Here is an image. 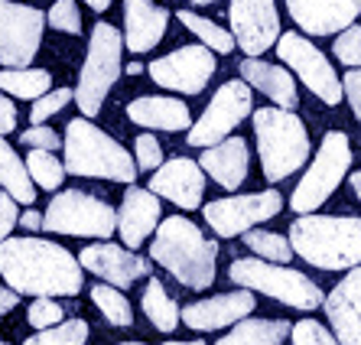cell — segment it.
I'll list each match as a JSON object with an SVG mask.
<instances>
[{
    "label": "cell",
    "instance_id": "cell-1",
    "mask_svg": "<svg viewBox=\"0 0 361 345\" xmlns=\"http://www.w3.org/2000/svg\"><path fill=\"white\" fill-rule=\"evenodd\" d=\"M0 277L13 293L30 296H75L85 284L75 254L46 238L0 241Z\"/></svg>",
    "mask_w": 361,
    "mask_h": 345
},
{
    "label": "cell",
    "instance_id": "cell-2",
    "mask_svg": "<svg viewBox=\"0 0 361 345\" xmlns=\"http://www.w3.org/2000/svg\"><path fill=\"white\" fill-rule=\"evenodd\" d=\"M150 258L189 290H209L219 274V241L205 238L202 228L183 215L157 225Z\"/></svg>",
    "mask_w": 361,
    "mask_h": 345
},
{
    "label": "cell",
    "instance_id": "cell-3",
    "mask_svg": "<svg viewBox=\"0 0 361 345\" xmlns=\"http://www.w3.org/2000/svg\"><path fill=\"white\" fill-rule=\"evenodd\" d=\"M290 248L319 270L361 267V219L358 215H300L290 225Z\"/></svg>",
    "mask_w": 361,
    "mask_h": 345
},
{
    "label": "cell",
    "instance_id": "cell-4",
    "mask_svg": "<svg viewBox=\"0 0 361 345\" xmlns=\"http://www.w3.org/2000/svg\"><path fill=\"white\" fill-rule=\"evenodd\" d=\"M66 173L72 176H92V179H111V183L134 186L137 163L134 157L121 147L114 137H108L101 127H94L88 118H75L66 124Z\"/></svg>",
    "mask_w": 361,
    "mask_h": 345
},
{
    "label": "cell",
    "instance_id": "cell-5",
    "mask_svg": "<svg viewBox=\"0 0 361 345\" xmlns=\"http://www.w3.org/2000/svg\"><path fill=\"white\" fill-rule=\"evenodd\" d=\"M254 118V137H257V153H261V169L270 183L293 176L302 163L310 160V134L306 124L293 111L283 108H261Z\"/></svg>",
    "mask_w": 361,
    "mask_h": 345
},
{
    "label": "cell",
    "instance_id": "cell-6",
    "mask_svg": "<svg viewBox=\"0 0 361 345\" xmlns=\"http://www.w3.org/2000/svg\"><path fill=\"white\" fill-rule=\"evenodd\" d=\"M231 284L251 290V293H264L270 300H277L293 310H319L326 293L312 277H306L302 270H293L290 264H270L261 258H238L228 267Z\"/></svg>",
    "mask_w": 361,
    "mask_h": 345
},
{
    "label": "cell",
    "instance_id": "cell-7",
    "mask_svg": "<svg viewBox=\"0 0 361 345\" xmlns=\"http://www.w3.org/2000/svg\"><path fill=\"white\" fill-rule=\"evenodd\" d=\"M121 52H124V36L111 23H98L92 30V42H88V59L82 66L75 88V104L85 118H94L114 88L121 75Z\"/></svg>",
    "mask_w": 361,
    "mask_h": 345
},
{
    "label": "cell",
    "instance_id": "cell-8",
    "mask_svg": "<svg viewBox=\"0 0 361 345\" xmlns=\"http://www.w3.org/2000/svg\"><path fill=\"white\" fill-rule=\"evenodd\" d=\"M352 169V140L342 131H329L319 143V153L312 167L306 169V176L300 179V186L290 195V209L296 215H310L319 205H326V199L338 189L345 176Z\"/></svg>",
    "mask_w": 361,
    "mask_h": 345
},
{
    "label": "cell",
    "instance_id": "cell-9",
    "mask_svg": "<svg viewBox=\"0 0 361 345\" xmlns=\"http://www.w3.org/2000/svg\"><path fill=\"white\" fill-rule=\"evenodd\" d=\"M42 228L56 231V235L101 238V241H108L118 231V212L92 193L66 189V193L52 195L49 209L42 212Z\"/></svg>",
    "mask_w": 361,
    "mask_h": 345
},
{
    "label": "cell",
    "instance_id": "cell-10",
    "mask_svg": "<svg viewBox=\"0 0 361 345\" xmlns=\"http://www.w3.org/2000/svg\"><path fill=\"white\" fill-rule=\"evenodd\" d=\"M247 114H254V95L251 85L241 82V78H231L215 92V98L209 102L205 114L189 127V147H215L225 137H231L238 124H241Z\"/></svg>",
    "mask_w": 361,
    "mask_h": 345
},
{
    "label": "cell",
    "instance_id": "cell-11",
    "mask_svg": "<svg viewBox=\"0 0 361 345\" xmlns=\"http://www.w3.org/2000/svg\"><path fill=\"white\" fill-rule=\"evenodd\" d=\"M280 209H283V195L277 189H264V193L215 199V202L202 205V215L219 238H238L244 231L257 228L261 222H270L274 215H280Z\"/></svg>",
    "mask_w": 361,
    "mask_h": 345
},
{
    "label": "cell",
    "instance_id": "cell-12",
    "mask_svg": "<svg viewBox=\"0 0 361 345\" xmlns=\"http://www.w3.org/2000/svg\"><path fill=\"white\" fill-rule=\"evenodd\" d=\"M277 56L283 59V66L290 68L293 75L302 78V85H306L322 104L342 102V82H338L332 62H329L302 33H280Z\"/></svg>",
    "mask_w": 361,
    "mask_h": 345
},
{
    "label": "cell",
    "instance_id": "cell-13",
    "mask_svg": "<svg viewBox=\"0 0 361 345\" xmlns=\"http://www.w3.org/2000/svg\"><path fill=\"white\" fill-rule=\"evenodd\" d=\"M46 13L26 4L0 0V66L30 68L33 56L39 52Z\"/></svg>",
    "mask_w": 361,
    "mask_h": 345
},
{
    "label": "cell",
    "instance_id": "cell-14",
    "mask_svg": "<svg viewBox=\"0 0 361 345\" xmlns=\"http://www.w3.org/2000/svg\"><path fill=\"white\" fill-rule=\"evenodd\" d=\"M150 78L169 92L179 95H199L209 78L215 75V52L205 49V46H179L169 56H160L147 66Z\"/></svg>",
    "mask_w": 361,
    "mask_h": 345
},
{
    "label": "cell",
    "instance_id": "cell-15",
    "mask_svg": "<svg viewBox=\"0 0 361 345\" xmlns=\"http://www.w3.org/2000/svg\"><path fill=\"white\" fill-rule=\"evenodd\" d=\"M231 36L247 59H257L280 40V13L274 0H231Z\"/></svg>",
    "mask_w": 361,
    "mask_h": 345
},
{
    "label": "cell",
    "instance_id": "cell-16",
    "mask_svg": "<svg viewBox=\"0 0 361 345\" xmlns=\"http://www.w3.org/2000/svg\"><path fill=\"white\" fill-rule=\"evenodd\" d=\"M78 264H82V270L101 277L104 284L118 286V290H124V286L137 284L140 277L150 274V261H147V258H140V254L130 251V248L108 244V241L88 244V248L78 254Z\"/></svg>",
    "mask_w": 361,
    "mask_h": 345
},
{
    "label": "cell",
    "instance_id": "cell-17",
    "mask_svg": "<svg viewBox=\"0 0 361 345\" xmlns=\"http://www.w3.org/2000/svg\"><path fill=\"white\" fill-rule=\"evenodd\" d=\"M257 306L251 290H231V293H219V296H209V300H195V303L183 306L179 310V320L185 322L189 329L195 332H215V329H225V326H235V322L247 320Z\"/></svg>",
    "mask_w": 361,
    "mask_h": 345
},
{
    "label": "cell",
    "instance_id": "cell-18",
    "mask_svg": "<svg viewBox=\"0 0 361 345\" xmlns=\"http://www.w3.org/2000/svg\"><path fill=\"white\" fill-rule=\"evenodd\" d=\"M338 345H361V267H352L322 300Z\"/></svg>",
    "mask_w": 361,
    "mask_h": 345
},
{
    "label": "cell",
    "instance_id": "cell-19",
    "mask_svg": "<svg viewBox=\"0 0 361 345\" xmlns=\"http://www.w3.org/2000/svg\"><path fill=\"white\" fill-rule=\"evenodd\" d=\"M150 193L169 199L183 212H192L202 205V195H205V173H202L199 163L185 160V157L166 160L160 169H153Z\"/></svg>",
    "mask_w": 361,
    "mask_h": 345
},
{
    "label": "cell",
    "instance_id": "cell-20",
    "mask_svg": "<svg viewBox=\"0 0 361 345\" xmlns=\"http://www.w3.org/2000/svg\"><path fill=\"white\" fill-rule=\"evenodd\" d=\"M293 23L310 36H332L355 23L361 0H286Z\"/></svg>",
    "mask_w": 361,
    "mask_h": 345
},
{
    "label": "cell",
    "instance_id": "cell-21",
    "mask_svg": "<svg viewBox=\"0 0 361 345\" xmlns=\"http://www.w3.org/2000/svg\"><path fill=\"white\" fill-rule=\"evenodd\" d=\"M160 215H163L160 195H153L150 189H140V186H127L124 199H121V212H118V235L124 241V248L137 251L157 231Z\"/></svg>",
    "mask_w": 361,
    "mask_h": 345
},
{
    "label": "cell",
    "instance_id": "cell-22",
    "mask_svg": "<svg viewBox=\"0 0 361 345\" xmlns=\"http://www.w3.org/2000/svg\"><path fill=\"white\" fill-rule=\"evenodd\" d=\"M202 173H209L221 189L235 193L238 186H244L247 179V169H251V150H247V140L238 134L225 137L215 147H205V153L199 157Z\"/></svg>",
    "mask_w": 361,
    "mask_h": 345
},
{
    "label": "cell",
    "instance_id": "cell-23",
    "mask_svg": "<svg viewBox=\"0 0 361 345\" xmlns=\"http://www.w3.org/2000/svg\"><path fill=\"white\" fill-rule=\"evenodd\" d=\"M169 13L153 0H124V46L130 52H150L166 36Z\"/></svg>",
    "mask_w": 361,
    "mask_h": 345
},
{
    "label": "cell",
    "instance_id": "cell-24",
    "mask_svg": "<svg viewBox=\"0 0 361 345\" xmlns=\"http://www.w3.org/2000/svg\"><path fill=\"white\" fill-rule=\"evenodd\" d=\"M127 118L140 127H157V131H185L192 127V114H189V104L179 102V98H163V95H143L127 104Z\"/></svg>",
    "mask_w": 361,
    "mask_h": 345
},
{
    "label": "cell",
    "instance_id": "cell-25",
    "mask_svg": "<svg viewBox=\"0 0 361 345\" xmlns=\"http://www.w3.org/2000/svg\"><path fill=\"white\" fill-rule=\"evenodd\" d=\"M241 82H247L261 95H267L270 102H274V108L293 111L296 104H300L296 82L283 66H270V62H264V59H244L241 62Z\"/></svg>",
    "mask_w": 361,
    "mask_h": 345
},
{
    "label": "cell",
    "instance_id": "cell-26",
    "mask_svg": "<svg viewBox=\"0 0 361 345\" xmlns=\"http://www.w3.org/2000/svg\"><path fill=\"white\" fill-rule=\"evenodd\" d=\"M290 329H293V322L286 320H264V316L254 320V316H247V320L235 322V329L228 336H221L215 345H283Z\"/></svg>",
    "mask_w": 361,
    "mask_h": 345
},
{
    "label": "cell",
    "instance_id": "cell-27",
    "mask_svg": "<svg viewBox=\"0 0 361 345\" xmlns=\"http://www.w3.org/2000/svg\"><path fill=\"white\" fill-rule=\"evenodd\" d=\"M0 186H4V193L20 205H33L36 199V186L30 179V169L26 163L20 160V153L10 147L4 137H0Z\"/></svg>",
    "mask_w": 361,
    "mask_h": 345
},
{
    "label": "cell",
    "instance_id": "cell-28",
    "mask_svg": "<svg viewBox=\"0 0 361 345\" xmlns=\"http://www.w3.org/2000/svg\"><path fill=\"white\" fill-rule=\"evenodd\" d=\"M143 313L160 332H173L179 326V303L169 296V290L163 286V280L150 277L147 290H143Z\"/></svg>",
    "mask_w": 361,
    "mask_h": 345
},
{
    "label": "cell",
    "instance_id": "cell-29",
    "mask_svg": "<svg viewBox=\"0 0 361 345\" xmlns=\"http://www.w3.org/2000/svg\"><path fill=\"white\" fill-rule=\"evenodd\" d=\"M49 72L46 68H4L0 72V92H10L13 98H26V102H36L49 92Z\"/></svg>",
    "mask_w": 361,
    "mask_h": 345
},
{
    "label": "cell",
    "instance_id": "cell-30",
    "mask_svg": "<svg viewBox=\"0 0 361 345\" xmlns=\"http://www.w3.org/2000/svg\"><path fill=\"white\" fill-rule=\"evenodd\" d=\"M179 23H183L189 33L199 36V42L205 46V49L219 52V56L235 52V36L228 33V30H221L219 23H212V20L199 17V13H192V10H179Z\"/></svg>",
    "mask_w": 361,
    "mask_h": 345
},
{
    "label": "cell",
    "instance_id": "cell-31",
    "mask_svg": "<svg viewBox=\"0 0 361 345\" xmlns=\"http://www.w3.org/2000/svg\"><path fill=\"white\" fill-rule=\"evenodd\" d=\"M92 300H94V306L101 310V316H104V320H108L114 329L134 326V310H130L127 296L121 293L118 286H111V284L92 286Z\"/></svg>",
    "mask_w": 361,
    "mask_h": 345
},
{
    "label": "cell",
    "instance_id": "cell-32",
    "mask_svg": "<svg viewBox=\"0 0 361 345\" xmlns=\"http://www.w3.org/2000/svg\"><path fill=\"white\" fill-rule=\"evenodd\" d=\"M244 244L251 248L261 261H270V264H290L293 261V248H290V238L277 235V231H257V228H251V231H244Z\"/></svg>",
    "mask_w": 361,
    "mask_h": 345
},
{
    "label": "cell",
    "instance_id": "cell-33",
    "mask_svg": "<svg viewBox=\"0 0 361 345\" xmlns=\"http://www.w3.org/2000/svg\"><path fill=\"white\" fill-rule=\"evenodd\" d=\"M26 169H30V179L33 186L39 189H59L62 179H66V167L56 160V153H46V150H33L26 157Z\"/></svg>",
    "mask_w": 361,
    "mask_h": 345
},
{
    "label": "cell",
    "instance_id": "cell-34",
    "mask_svg": "<svg viewBox=\"0 0 361 345\" xmlns=\"http://www.w3.org/2000/svg\"><path fill=\"white\" fill-rule=\"evenodd\" d=\"M88 342V322L85 320H62L59 326L39 329L23 345H85Z\"/></svg>",
    "mask_w": 361,
    "mask_h": 345
},
{
    "label": "cell",
    "instance_id": "cell-35",
    "mask_svg": "<svg viewBox=\"0 0 361 345\" xmlns=\"http://www.w3.org/2000/svg\"><path fill=\"white\" fill-rule=\"evenodd\" d=\"M26 320H30V326L39 332V329L59 326V322L66 320V310H62L52 296H36L33 303H30V310H26Z\"/></svg>",
    "mask_w": 361,
    "mask_h": 345
},
{
    "label": "cell",
    "instance_id": "cell-36",
    "mask_svg": "<svg viewBox=\"0 0 361 345\" xmlns=\"http://www.w3.org/2000/svg\"><path fill=\"white\" fill-rule=\"evenodd\" d=\"M332 52H336V59L342 62V66L348 68H361V26H348V30H342V33L336 36V46H332Z\"/></svg>",
    "mask_w": 361,
    "mask_h": 345
},
{
    "label": "cell",
    "instance_id": "cell-37",
    "mask_svg": "<svg viewBox=\"0 0 361 345\" xmlns=\"http://www.w3.org/2000/svg\"><path fill=\"white\" fill-rule=\"evenodd\" d=\"M290 339H293V345H338V339L329 332L322 322L316 320H300L293 322V329H290Z\"/></svg>",
    "mask_w": 361,
    "mask_h": 345
},
{
    "label": "cell",
    "instance_id": "cell-38",
    "mask_svg": "<svg viewBox=\"0 0 361 345\" xmlns=\"http://www.w3.org/2000/svg\"><path fill=\"white\" fill-rule=\"evenodd\" d=\"M75 98V92L72 88H56V92H46L42 98H36L33 111H30V118H33V124H42L46 118H52V114H59L62 108H66L68 102Z\"/></svg>",
    "mask_w": 361,
    "mask_h": 345
},
{
    "label": "cell",
    "instance_id": "cell-39",
    "mask_svg": "<svg viewBox=\"0 0 361 345\" xmlns=\"http://www.w3.org/2000/svg\"><path fill=\"white\" fill-rule=\"evenodd\" d=\"M52 30H62V33H82V17H78L75 0H56L52 10L46 13Z\"/></svg>",
    "mask_w": 361,
    "mask_h": 345
},
{
    "label": "cell",
    "instance_id": "cell-40",
    "mask_svg": "<svg viewBox=\"0 0 361 345\" xmlns=\"http://www.w3.org/2000/svg\"><path fill=\"white\" fill-rule=\"evenodd\" d=\"M134 150H137V173H153V169H160L163 167V147H160V140L153 134H140L134 140Z\"/></svg>",
    "mask_w": 361,
    "mask_h": 345
},
{
    "label": "cell",
    "instance_id": "cell-41",
    "mask_svg": "<svg viewBox=\"0 0 361 345\" xmlns=\"http://www.w3.org/2000/svg\"><path fill=\"white\" fill-rule=\"evenodd\" d=\"M20 140L26 143V147H33V150H46V153H56L62 147V137L52 131V127H26L23 134H20Z\"/></svg>",
    "mask_w": 361,
    "mask_h": 345
},
{
    "label": "cell",
    "instance_id": "cell-42",
    "mask_svg": "<svg viewBox=\"0 0 361 345\" xmlns=\"http://www.w3.org/2000/svg\"><path fill=\"white\" fill-rule=\"evenodd\" d=\"M342 98L352 104V114L361 121V68H348L342 75Z\"/></svg>",
    "mask_w": 361,
    "mask_h": 345
},
{
    "label": "cell",
    "instance_id": "cell-43",
    "mask_svg": "<svg viewBox=\"0 0 361 345\" xmlns=\"http://www.w3.org/2000/svg\"><path fill=\"white\" fill-rule=\"evenodd\" d=\"M20 222V212H17V202L10 199L7 193H0V241H7L13 225Z\"/></svg>",
    "mask_w": 361,
    "mask_h": 345
},
{
    "label": "cell",
    "instance_id": "cell-44",
    "mask_svg": "<svg viewBox=\"0 0 361 345\" xmlns=\"http://www.w3.org/2000/svg\"><path fill=\"white\" fill-rule=\"evenodd\" d=\"M13 127H17V108H13L7 95L0 92V137H7Z\"/></svg>",
    "mask_w": 361,
    "mask_h": 345
},
{
    "label": "cell",
    "instance_id": "cell-45",
    "mask_svg": "<svg viewBox=\"0 0 361 345\" xmlns=\"http://www.w3.org/2000/svg\"><path fill=\"white\" fill-rule=\"evenodd\" d=\"M17 303H20V293H13L10 286H0V316L10 310H17Z\"/></svg>",
    "mask_w": 361,
    "mask_h": 345
},
{
    "label": "cell",
    "instance_id": "cell-46",
    "mask_svg": "<svg viewBox=\"0 0 361 345\" xmlns=\"http://www.w3.org/2000/svg\"><path fill=\"white\" fill-rule=\"evenodd\" d=\"M17 225H23L26 231H39V228H42V215H39V212H33V209H26L23 215H20Z\"/></svg>",
    "mask_w": 361,
    "mask_h": 345
},
{
    "label": "cell",
    "instance_id": "cell-47",
    "mask_svg": "<svg viewBox=\"0 0 361 345\" xmlns=\"http://www.w3.org/2000/svg\"><path fill=\"white\" fill-rule=\"evenodd\" d=\"M85 4H88V7H92L94 13H104V10L111 7V0H85Z\"/></svg>",
    "mask_w": 361,
    "mask_h": 345
},
{
    "label": "cell",
    "instance_id": "cell-48",
    "mask_svg": "<svg viewBox=\"0 0 361 345\" xmlns=\"http://www.w3.org/2000/svg\"><path fill=\"white\" fill-rule=\"evenodd\" d=\"M352 189H355V195H358V202H361V169L352 173Z\"/></svg>",
    "mask_w": 361,
    "mask_h": 345
},
{
    "label": "cell",
    "instance_id": "cell-49",
    "mask_svg": "<svg viewBox=\"0 0 361 345\" xmlns=\"http://www.w3.org/2000/svg\"><path fill=\"white\" fill-rule=\"evenodd\" d=\"M140 72H143L140 62H130V66H127V75H140Z\"/></svg>",
    "mask_w": 361,
    "mask_h": 345
},
{
    "label": "cell",
    "instance_id": "cell-50",
    "mask_svg": "<svg viewBox=\"0 0 361 345\" xmlns=\"http://www.w3.org/2000/svg\"><path fill=\"white\" fill-rule=\"evenodd\" d=\"M163 345H205L202 339H192V342H163Z\"/></svg>",
    "mask_w": 361,
    "mask_h": 345
},
{
    "label": "cell",
    "instance_id": "cell-51",
    "mask_svg": "<svg viewBox=\"0 0 361 345\" xmlns=\"http://www.w3.org/2000/svg\"><path fill=\"white\" fill-rule=\"evenodd\" d=\"M189 4H199V7H205V4H215V0H189Z\"/></svg>",
    "mask_w": 361,
    "mask_h": 345
},
{
    "label": "cell",
    "instance_id": "cell-52",
    "mask_svg": "<svg viewBox=\"0 0 361 345\" xmlns=\"http://www.w3.org/2000/svg\"><path fill=\"white\" fill-rule=\"evenodd\" d=\"M118 345H147V342H118Z\"/></svg>",
    "mask_w": 361,
    "mask_h": 345
},
{
    "label": "cell",
    "instance_id": "cell-53",
    "mask_svg": "<svg viewBox=\"0 0 361 345\" xmlns=\"http://www.w3.org/2000/svg\"><path fill=\"white\" fill-rule=\"evenodd\" d=\"M0 345H10V342H0Z\"/></svg>",
    "mask_w": 361,
    "mask_h": 345
}]
</instances>
